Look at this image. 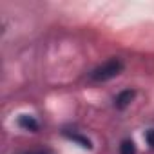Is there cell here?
<instances>
[{
  "label": "cell",
  "mask_w": 154,
  "mask_h": 154,
  "mask_svg": "<svg viewBox=\"0 0 154 154\" xmlns=\"http://www.w3.org/2000/svg\"><path fill=\"white\" fill-rule=\"evenodd\" d=\"M123 71V62L120 58H111L107 62H103L102 65L94 67L91 72H89V80L91 82H96V84H102V82H109L112 78Z\"/></svg>",
  "instance_id": "obj_1"
},
{
  "label": "cell",
  "mask_w": 154,
  "mask_h": 154,
  "mask_svg": "<svg viewBox=\"0 0 154 154\" xmlns=\"http://www.w3.org/2000/svg\"><path fill=\"white\" fill-rule=\"evenodd\" d=\"M134 96H136V91H134V89H125V91H122V93L114 98V107L120 109V111H123L125 107L131 105V102L134 100Z\"/></svg>",
  "instance_id": "obj_2"
},
{
  "label": "cell",
  "mask_w": 154,
  "mask_h": 154,
  "mask_svg": "<svg viewBox=\"0 0 154 154\" xmlns=\"http://www.w3.org/2000/svg\"><path fill=\"white\" fill-rule=\"evenodd\" d=\"M18 125H20L24 131H31V132H36L38 127H40L38 120H36L35 116H31V114H20V116H18Z\"/></svg>",
  "instance_id": "obj_3"
},
{
  "label": "cell",
  "mask_w": 154,
  "mask_h": 154,
  "mask_svg": "<svg viewBox=\"0 0 154 154\" xmlns=\"http://www.w3.org/2000/svg\"><path fill=\"white\" fill-rule=\"evenodd\" d=\"M69 140H72V141H76V143H80L84 149H93V145H91V140H87L85 136H82V134H76V132H63Z\"/></svg>",
  "instance_id": "obj_4"
},
{
  "label": "cell",
  "mask_w": 154,
  "mask_h": 154,
  "mask_svg": "<svg viewBox=\"0 0 154 154\" xmlns=\"http://www.w3.org/2000/svg\"><path fill=\"white\" fill-rule=\"evenodd\" d=\"M120 154H136V145L131 140H123L120 145Z\"/></svg>",
  "instance_id": "obj_5"
},
{
  "label": "cell",
  "mask_w": 154,
  "mask_h": 154,
  "mask_svg": "<svg viewBox=\"0 0 154 154\" xmlns=\"http://www.w3.org/2000/svg\"><path fill=\"white\" fill-rule=\"evenodd\" d=\"M145 140H147V143L154 149V129H150V131L145 132Z\"/></svg>",
  "instance_id": "obj_6"
},
{
  "label": "cell",
  "mask_w": 154,
  "mask_h": 154,
  "mask_svg": "<svg viewBox=\"0 0 154 154\" xmlns=\"http://www.w3.org/2000/svg\"><path fill=\"white\" fill-rule=\"evenodd\" d=\"M27 154H51V150H47V149H38V150H31V152H27Z\"/></svg>",
  "instance_id": "obj_7"
}]
</instances>
